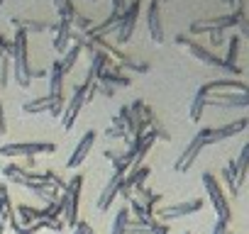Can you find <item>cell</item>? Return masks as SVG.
I'll return each mask as SVG.
<instances>
[{
    "mask_svg": "<svg viewBox=\"0 0 249 234\" xmlns=\"http://www.w3.org/2000/svg\"><path fill=\"white\" fill-rule=\"evenodd\" d=\"M10 71L20 88H30L35 71L30 68V59H27V32L25 30H15L13 51H10Z\"/></svg>",
    "mask_w": 249,
    "mask_h": 234,
    "instance_id": "cell-1",
    "label": "cell"
},
{
    "mask_svg": "<svg viewBox=\"0 0 249 234\" xmlns=\"http://www.w3.org/2000/svg\"><path fill=\"white\" fill-rule=\"evenodd\" d=\"M81 188H83V176L76 173L71 178V183H66V190L61 193L59 202L64 205V219L71 229H76L78 224V202H81Z\"/></svg>",
    "mask_w": 249,
    "mask_h": 234,
    "instance_id": "cell-2",
    "label": "cell"
},
{
    "mask_svg": "<svg viewBox=\"0 0 249 234\" xmlns=\"http://www.w3.org/2000/svg\"><path fill=\"white\" fill-rule=\"evenodd\" d=\"M244 8H237L232 10L230 15H222V17H213V20H198V22H191L188 32L191 34H210V32H225L230 27H237L242 20H244Z\"/></svg>",
    "mask_w": 249,
    "mask_h": 234,
    "instance_id": "cell-3",
    "label": "cell"
},
{
    "mask_svg": "<svg viewBox=\"0 0 249 234\" xmlns=\"http://www.w3.org/2000/svg\"><path fill=\"white\" fill-rule=\"evenodd\" d=\"M203 188H205V193H208V198H210V202L215 207L217 219H222V222L230 224L232 210H230V202H227V198H225V193H222V188H220V183L215 181L213 173H203Z\"/></svg>",
    "mask_w": 249,
    "mask_h": 234,
    "instance_id": "cell-4",
    "label": "cell"
},
{
    "mask_svg": "<svg viewBox=\"0 0 249 234\" xmlns=\"http://www.w3.org/2000/svg\"><path fill=\"white\" fill-rule=\"evenodd\" d=\"M56 144L52 142H20V144H5L0 147L3 156H39V154H54Z\"/></svg>",
    "mask_w": 249,
    "mask_h": 234,
    "instance_id": "cell-5",
    "label": "cell"
},
{
    "mask_svg": "<svg viewBox=\"0 0 249 234\" xmlns=\"http://www.w3.org/2000/svg\"><path fill=\"white\" fill-rule=\"evenodd\" d=\"M181 49H186L193 59H198L200 64H205V66H213V68H225V64H222V59H217L213 51H208L205 47H200L198 42H193L188 34H176V39H174Z\"/></svg>",
    "mask_w": 249,
    "mask_h": 234,
    "instance_id": "cell-6",
    "label": "cell"
},
{
    "mask_svg": "<svg viewBox=\"0 0 249 234\" xmlns=\"http://www.w3.org/2000/svg\"><path fill=\"white\" fill-rule=\"evenodd\" d=\"M205 134H208V127H203V130L191 139V144L183 149V154L174 161V171H176V173H186V171L196 164V159H198L200 151L205 149Z\"/></svg>",
    "mask_w": 249,
    "mask_h": 234,
    "instance_id": "cell-7",
    "label": "cell"
},
{
    "mask_svg": "<svg viewBox=\"0 0 249 234\" xmlns=\"http://www.w3.org/2000/svg\"><path fill=\"white\" fill-rule=\"evenodd\" d=\"M140 10H142V5L130 3V5H127V10L122 13L120 25H117V30H115V47H117V44H127V42L132 39V34H135V30H137Z\"/></svg>",
    "mask_w": 249,
    "mask_h": 234,
    "instance_id": "cell-8",
    "label": "cell"
},
{
    "mask_svg": "<svg viewBox=\"0 0 249 234\" xmlns=\"http://www.w3.org/2000/svg\"><path fill=\"white\" fill-rule=\"evenodd\" d=\"M203 210V200L196 198V200H186V202H176V205H166L161 207L159 212H154V219L159 222H169V219H178V217H188L193 212Z\"/></svg>",
    "mask_w": 249,
    "mask_h": 234,
    "instance_id": "cell-9",
    "label": "cell"
},
{
    "mask_svg": "<svg viewBox=\"0 0 249 234\" xmlns=\"http://www.w3.org/2000/svg\"><path fill=\"white\" fill-rule=\"evenodd\" d=\"M86 105V85L83 83H78L76 88H73V95H71V100H69V105L64 107V132H71L73 130V125H76V120H78V115H81V107Z\"/></svg>",
    "mask_w": 249,
    "mask_h": 234,
    "instance_id": "cell-10",
    "label": "cell"
},
{
    "mask_svg": "<svg viewBox=\"0 0 249 234\" xmlns=\"http://www.w3.org/2000/svg\"><path fill=\"white\" fill-rule=\"evenodd\" d=\"M247 127H249V117H239V120L227 122V125H222V127H208V134H205V147H208V144L225 142V139H230V137H234V134L244 132Z\"/></svg>",
    "mask_w": 249,
    "mask_h": 234,
    "instance_id": "cell-11",
    "label": "cell"
},
{
    "mask_svg": "<svg viewBox=\"0 0 249 234\" xmlns=\"http://www.w3.org/2000/svg\"><path fill=\"white\" fill-rule=\"evenodd\" d=\"M147 27H149V37L154 44L164 42V25H161V3L159 0H149L147 5Z\"/></svg>",
    "mask_w": 249,
    "mask_h": 234,
    "instance_id": "cell-12",
    "label": "cell"
},
{
    "mask_svg": "<svg viewBox=\"0 0 249 234\" xmlns=\"http://www.w3.org/2000/svg\"><path fill=\"white\" fill-rule=\"evenodd\" d=\"M95 130H88L81 139H78V144H76V149H73V154L69 156V161H66V166L69 168H76V166H81L83 161H86V156L90 154V149H93V144H95Z\"/></svg>",
    "mask_w": 249,
    "mask_h": 234,
    "instance_id": "cell-13",
    "label": "cell"
},
{
    "mask_svg": "<svg viewBox=\"0 0 249 234\" xmlns=\"http://www.w3.org/2000/svg\"><path fill=\"white\" fill-rule=\"evenodd\" d=\"M122 181H124V173H112L110 176V181H107V185L103 188V193H100V198H98V210L100 212H105V210H110V205L115 202V198L120 195V188H122Z\"/></svg>",
    "mask_w": 249,
    "mask_h": 234,
    "instance_id": "cell-14",
    "label": "cell"
},
{
    "mask_svg": "<svg viewBox=\"0 0 249 234\" xmlns=\"http://www.w3.org/2000/svg\"><path fill=\"white\" fill-rule=\"evenodd\" d=\"M71 39H73V27L69 25V20L59 17L54 27V39H52V47L56 49V54H66V49L71 47Z\"/></svg>",
    "mask_w": 249,
    "mask_h": 234,
    "instance_id": "cell-15",
    "label": "cell"
},
{
    "mask_svg": "<svg viewBox=\"0 0 249 234\" xmlns=\"http://www.w3.org/2000/svg\"><path fill=\"white\" fill-rule=\"evenodd\" d=\"M208 105H217V107H247L249 105V90L247 93H217V95H208Z\"/></svg>",
    "mask_w": 249,
    "mask_h": 234,
    "instance_id": "cell-16",
    "label": "cell"
},
{
    "mask_svg": "<svg viewBox=\"0 0 249 234\" xmlns=\"http://www.w3.org/2000/svg\"><path fill=\"white\" fill-rule=\"evenodd\" d=\"M10 25H13L15 30H25L27 34H30V32H54V27H56V22L35 20V17H18V15L10 17Z\"/></svg>",
    "mask_w": 249,
    "mask_h": 234,
    "instance_id": "cell-17",
    "label": "cell"
},
{
    "mask_svg": "<svg viewBox=\"0 0 249 234\" xmlns=\"http://www.w3.org/2000/svg\"><path fill=\"white\" fill-rule=\"evenodd\" d=\"M10 217H15V207H13V200H10L8 188L0 185V234H5Z\"/></svg>",
    "mask_w": 249,
    "mask_h": 234,
    "instance_id": "cell-18",
    "label": "cell"
},
{
    "mask_svg": "<svg viewBox=\"0 0 249 234\" xmlns=\"http://www.w3.org/2000/svg\"><path fill=\"white\" fill-rule=\"evenodd\" d=\"M100 83H105V85H110V88H127L130 83H132V78L124 73V71H120V68H107V71H103L100 73V78H98Z\"/></svg>",
    "mask_w": 249,
    "mask_h": 234,
    "instance_id": "cell-19",
    "label": "cell"
},
{
    "mask_svg": "<svg viewBox=\"0 0 249 234\" xmlns=\"http://www.w3.org/2000/svg\"><path fill=\"white\" fill-rule=\"evenodd\" d=\"M64 68H61V59H54L52 68H49V95L54 98H64L61 88H64Z\"/></svg>",
    "mask_w": 249,
    "mask_h": 234,
    "instance_id": "cell-20",
    "label": "cell"
},
{
    "mask_svg": "<svg viewBox=\"0 0 249 234\" xmlns=\"http://www.w3.org/2000/svg\"><path fill=\"white\" fill-rule=\"evenodd\" d=\"M237 51H239V37L234 34V37H230L227 56L222 59V64H225V68H222V71H227V73H232V76H242V68L237 66Z\"/></svg>",
    "mask_w": 249,
    "mask_h": 234,
    "instance_id": "cell-21",
    "label": "cell"
},
{
    "mask_svg": "<svg viewBox=\"0 0 249 234\" xmlns=\"http://www.w3.org/2000/svg\"><path fill=\"white\" fill-rule=\"evenodd\" d=\"M205 107H208V90H205V85H200L196 90V95H193V102H191V110H188V120L191 122H200Z\"/></svg>",
    "mask_w": 249,
    "mask_h": 234,
    "instance_id": "cell-22",
    "label": "cell"
},
{
    "mask_svg": "<svg viewBox=\"0 0 249 234\" xmlns=\"http://www.w3.org/2000/svg\"><path fill=\"white\" fill-rule=\"evenodd\" d=\"M56 102H64V98H54V95H47V98H37V100H30L22 105V110L27 115H35V112H49Z\"/></svg>",
    "mask_w": 249,
    "mask_h": 234,
    "instance_id": "cell-23",
    "label": "cell"
},
{
    "mask_svg": "<svg viewBox=\"0 0 249 234\" xmlns=\"http://www.w3.org/2000/svg\"><path fill=\"white\" fill-rule=\"evenodd\" d=\"M115 68H120V71H124V73L130 71V73H137V76L149 73V64H147V61H142V59H135V56H130V54L124 56V59H122V61L115 66Z\"/></svg>",
    "mask_w": 249,
    "mask_h": 234,
    "instance_id": "cell-24",
    "label": "cell"
},
{
    "mask_svg": "<svg viewBox=\"0 0 249 234\" xmlns=\"http://www.w3.org/2000/svg\"><path fill=\"white\" fill-rule=\"evenodd\" d=\"M247 171H249V144H244V147H242V151H239V156L234 159V176H237V188L244 183V178H247Z\"/></svg>",
    "mask_w": 249,
    "mask_h": 234,
    "instance_id": "cell-25",
    "label": "cell"
},
{
    "mask_svg": "<svg viewBox=\"0 0 249 234\" xmlns=\"http://www.w3.org/2000/svg\"><path fill=\"white\" fill-rule=\"evenodd\" d=\"M81 54H83V47H81L78 42H73V44L66 49V54H64V59H61V68H64V73H69V71L76 66V61L81 59Z\"/></svg>",
    "mask_w": 249,
    "mask_h": 234,
    "instance_id": "cell-26",
    "label": "cell"
},
{
    "mask_svg": "<svg viewBox=\"0 0 249 234\" xmlns=\"http://www.w3.org/2000/svg\"><path fill=\"white\" fill-rule=\"evenodd\" d=\"M222 183H225V188H227V193L232 195V198H237V193H239V188H237V176H234V161H230L225 168H222Z\"/></svg>",
    "mask_w": 249,
    "mask_h": 234,
    "instance_id": "cell-27",
    "label": "cell"
},
{
    "mask_svg": "<svg viewBox=\"0 0 249 234\" xmlns=\"http://www.w3.org/2000/svg\"><path fill=\"white\" fill-rule=\"evenodd\" d=\"M130 210L127 207H122V210H117V215H115V222H112V229H110V234H124V229H127V222H130Z\"/></svg>",
    "mask_w": 249,
    "mask_h": 234,
    "instance_id": "cell-28",
    "label": "cell"
},
{
    "mask_svg": "<svg viewBox=\"0 0 249 234\" xmlns=\"http://www.w3.org/2000/svg\"><path fill=\"white\" fill-rule=\"evenodd\" d=\"M137 193H140V198H142L140 202H142V205H147V207H154V205H157V202H161V198H164V195L154 193V190H152V188H147V185H144V188H140Z\"/></svg>",
    "mask_w": 249,
    "mask_h": 234,
    "instance_id": "cell-29",
    "label": "cell"
},
{
    "mask_svg": "<svg viewBox=\"0 0 249 234\" xmlns=\"http://www.w3.org/2000/svg\"><path fill=\"white\" fill-rule=\"evenodd\" d=\"M105 137H107V139H124V142L130 144V137H127V132H124V130H117V127H112V125L107 127Z\"/></svg>",
    "mask_w": 249,
    "mask_h": 234,
    "instance_id": "cell-30",
    "label": "cell"
},
{
    "mask_svg": "<svg viewBox=\"0 0 249 234\" xmlns=\"http://www.w3.org/2000/svg\"><path fill=\"white\" fill-rule=\"evenodd\" d=\"M149 232L152 234H169V227L164 222H159V219H152L149 222Z\"/></svg>",
    "mask_w": 249,
    "mask_h": 234,
    "instance_id": "cell-31",
    "label": "cell"
},
{
    "mask_svg": "<svg viewBox=\"0 0 249 234\" xmlns=\"http://www.w3.org/2000/svg\"><path fill=\"white\" fill-rule=\"evenodd\" d=\"M10 51H13V42H10L8 37L0 34V59H3V56H10Z\"/></svg>",
    "mask_w": 249,
    "mask_h": 234,
    "instance_id": "cell-32",
    "label": "cell"
},
{
    "mask_svg": "<svg viewBox=\"0 0 249 234\" xmlns=\"http://www.w3.org/2000/svg\"><path fill=\"white\" fill-rule=\"evenodd\" d=\"M127 5H130V0H112V10L115 13H124V10H127Z\"/></svg>",
    "mask_w": 249,
    "mask_h": 234,
    "instance_id": "cell-33",
    "label": "cell"
},
{
    "mask_svg": "<svg viewBox=\"0 0 249 234\" xmlns=\"http://www.w3.org/2000/svg\"><path fill=\"white\" fill-rule=\"evenodd\" d=\"M98 93L105 95V98H115V88H110V85H105V83H100V81H98Z\"/></svg>",
    "mask_w": 249,
    "mask_h": 234,
    "instance_id": "cell-34",
    "label": "cell"
},
{
    "mask_svg": "<svg viewBox=\"0 0 249 234\" xmlns=\"http://www.w3.org/2000/svg\"><path fill=\"white\" fill-rule=\"evenodd\" d=\"M210 42H213V47H220L225 42V32H210Z\"/></svg>",
    "mask_w": 249,
    "mask_h": 234,
    "instance_id": "cell-35",
    "label": "cell"
},
{
    "mask_svg": "<svg viewBox=\"0 0 249 234\" xmlns=\"http://www.w3.org/2000/svg\"><path fill=\"white\" fill-rule=\"evenodd\" d=\"M76 229H78L81 234H95V232H93V227H90L88 222H83V219H78V224H76Z\"/></svg>",
    "mask_w": 249,
    "mask_h": 234,
    "instance_id": "cell-36",
    "label": "cell"
},
{
    "mask_svg": "<svg viewBox=\"0 0 249 234\" xmlns=\"http://www.w3.org/2000/svg\"><path fill=\"white\" fill-rule=\"evenodd\" d=\"M213 234H230V232H227V222L217 219V222H215V227H213Z\"/></svg>",
    "mask_w": 249,
    "mask_h": 234,
    "instance_id": "cell-37",
    "label": "cell"
},
{
    "mask_svg": "<svg viewBox=\"0 0 249 234\" xmlns=\"http://www.w3.org/2000/svg\"><path fill=\"white\" fill-rule=\"evenodd\" d=\"M225 5H230L232 10H237V8H244V0H222Z\"/></svg>",
    "mask_w": 249,
    "mask_h": 234,
    "instance_id": "cell-38",
    "label": "cell"
},
{
    "mask_svg": "<svg viewBox=\"0 0 249 234\" xmlns=\"http://www.w3.org/2000/svg\"><path fill=\"white\" fill-rule=\"evenodd\" d=\"M130 3H135V5H142V0H130Z\"/></svg>",
    "mask_w": 249,
    "mask_h": 234,
    "instance_id": "cell-39",
    "label": "cell"
},
{
    "mask_svg": "<svg viewBox=\"0 0 249 234\" xmlns=\"http://www.w3.org/2000/svg\"><path fill=\"white\" fill-rule=\"evenodd\" d=\"M3 3H5V0H0V8H3Z\"/></svg>",
    "mask_w": 249,
    "mask_h": 234,
    "instance_id": "cell-40",
    "label": "cell"
},
{
    "mask_svg": "<svg viewBox=\"0 0 249 234\" xmlns=\"http://www.w3.org/2000/svg\"><path fill=\"white\" fill-rule=\"evenodd\" d=\"M73 234H81V232H78V229H73Z\"/></svg>",
    "mask_w": 249,
    "mask_h": 234,
    "instance_id": "cell-41",
    "label": "cell"
},
{
    "mask_svg": "<svg viewBox=\"0 0 249 234\" xmlns=\"http://www.w3.org/2000/svg\"><path fill=\"white\" fill-rule=\"evenodd\" d=\"M159 3H164V0H159Z\"/></svg>",
    "mask_w": 249,
    "mask_h": 234,
    "instance_id": "cell-42",
    "label": "cell"
}]
</instances>
